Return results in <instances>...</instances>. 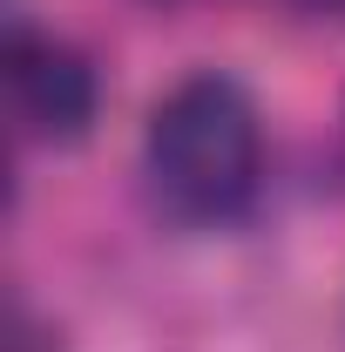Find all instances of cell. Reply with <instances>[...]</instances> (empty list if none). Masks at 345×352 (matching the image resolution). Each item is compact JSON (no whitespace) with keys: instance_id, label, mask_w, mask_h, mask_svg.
<instances>
[{"instance_id":"2","label":"cell","mask_w":345,"mask_h":352,"mask_svg":"<svg viewBox=\"0 0 345 352\" xmlns=\"http://www.w3.org/2000/svg\"><path fill=\"white\" fill-rule=\"evenodd\" d=\"M7 109H14V129L41 149H75L95 129V109H102V82H95V61L68 34L34 28L27 14L7 21Z\"/></svg>"},{"instance_id":"3","label":"cell","mask_w":345,"mask_h":352,"mask_svg":"<svg viewBox=\"0 0 345 352\" xmlns=\"http://www.w3.org/2000/svg\"><path fill=\"white\" fill-rule=\"evenodd\" d=\"M291 7H304V14H345V0H291Z\"/></svg>"},{"instance_id":"1","label":"cell","mask_w":345,"mask_h":352,"mask_svg":"<svg viewBox=\"0 0 345 352\" xmlns=\"http://www.w3.org/2000/svg\"><path fill=\"white\" fill-rule=\"evenodd\" d=\"M142 197L176 230H230L264 197V109L258 95L223 75L197 68L149 109L142 122Z\"/></svg>"}]
</instances>
